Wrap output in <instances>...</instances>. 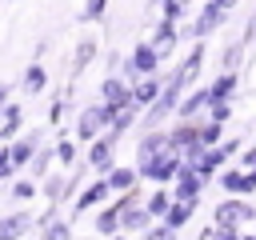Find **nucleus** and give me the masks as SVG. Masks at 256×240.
Masks as SVG:
<instances>
[{"label": "nucleus", "mask_w": 256, "mask_h": 240, "mask_svg": "<svg viewBox=\"0 0 256 240\" xmlns=\"http://www.w3.org/2000/svg\"><path fill=\"white\" fill-rule=\"evenodd\" d=\"M180 168H184V160H180L176 148H168V152H160V156H152V160H140V172H144L148 180H172Z\"/></svg>", "instance_id": "f257e3e1"}, {"label": "nucleus", "mask_w": 256, "mask_h": 240, "mask_svg": "<svg viewBox=\"0 0 256 240\" xmlns=\"http://www.w3.org/2000/svg\"><path fill=\"white\" fill-rule=\"evenodd\" d=\"M244 220H256V208H252V204H236V200H228V204L216 208V224L236 228V224H244Z\"/></svg>", "instance_id": "f03ea898"}, {"label": "nucleus", "mask_w": 256, "mask_h": 240, "mask_svg": "<svg viewBox=\"0 0 256 240\" xmlns=\"http://www.w3.org/2000/svg\"><path fill=\"white\" fill-rule=\"evenodd\" d=\"M228 16V8L220 4V0H208V8H204V16L192 24V36H208L212 28H220V20Z\"/></svg>", "instance_id": "7ed1b4c3"}, {"label": "nucleus", "mask_w": 256, "mask_h": 240, "mask_svg": "<svg viewBox=\"0 0 256 240\" xmlns=\"http://www.w3.org/2000/svg\"><path fill=\"white\" fill-rule=\"evenodd\" d=\"M156 60H160V48H148V44H140V48H136V56H132V64L124 68V76L152 72V68H156Z\"/></svg>", "instance_id": "20e7f679"}, {"label": "nucleus", "mask_w": 256, "mask_h": 240, "mask_svg": "<svg viewBox=\"0 0 256 240\" xmlns=\"http://www.w3.org/2000/svg\"><path fill=\"white\" fill-rule=\"evenodd\" d=\"M28 228H32V216H28V212L4 216V220H0V240H20V236H24Z\"/></svg>", "instance_id": "39448f33"}, {"label": "nucleus", "mask_w": 256, "mask_h": 240, "mask_svg": "<svg viewBox=\"0 0 256 240\" xmlns=\"http://www.w3.org/2000/svg\"><path fill=\"white\" fill-rule=\"evenodd\" d=\"M168 148H172V144H168V136L152 132V136H144V140H140V148H136V152H140V160H152V156H160V152H168Z\"/></svg>", "instance_id": "423d86ee"}, {"label": "nucleus", "mask_w": 256, "mask_h": 240, "mask_svg": "<svg viewBox=\"0 0 256 240\" xmlns=\"http://www.w3.org/2000/svg\"><path fill=\"white\" fill-rule=\"evenodd\" d=\"M108 192H112V188H108V180H100V184H92L88 192H80V200L72 204V208H76V216H80V212H88V208H92L96 200H104Z\"/></svg>", "instance_id": "0eeeda50"}, {"label": "nucleus", "mask_w": 256, "mask_h": 240, "mask_svg": "<svg viewBox=\"0 0 256 240\" xmlns=\"http://www.w3.org/2000/svg\"><path fill=\"white\" fill-rule=\"evenodd\" d=\"M192 212H196V196H192V200H176V204H172V208L164 212V224L180 228V224H184V220H188Z\"/></svg>", "instance_id": "6e6552de"}, {"label": "nucleus", "mask_w": 256, "mask_h": 240, "mask_svg": "<svg viewBox=\"0 0 256 240\" xmlns=\"http://www.w3.org/2000/svg\"><path fill=\"white\" fill-rule=\"evenodd\" d=\"M36 148H40V136H24L20 144H12V148H8V152H12V164L20 168L28 156H36Z\"/></svg>", "instance_id": "1a4fd4ad"}, {"label": "nucleus", "mask_w": 256, "mask_h": 240, "mask_svg": "<svg viewBox=\"0 0 256 240\" xmlns=\"http://www.w3.org/2000/svg\"><path fill=\"white\" fill-rule=\"evenodd\" d=\"M112 144H116V136L108 132L104 140H96V144H92V152H88V160H92L96 168H108V156H112Z\"/></svg>", "instance_id": "9d476101"}, {"label": "nucleus", "mask_w": 256, "mask_h": 240, "mask_svg": "<svg viewBox=\"0 0 256 240\" xmlns=\"http://www.w3.org/2000/svg\"><path fill=\"white\" fill-rule=\"evenodd\" d=\"M204 104H208V88H200V92H192V96H188V100H184V104H180L176 112H180L184 120H192V116H196V112H200Z\"/></svg>", "instance_id": "9b49d317"}, {"label": "nucleus", "mask_w": 256, "mask_h": 240, "mask_svg": "<svg viewBox=\"0 0 256 240\" xmlns=\"http://www.w3.org/2000/svg\"><path fill=\"white\" fill-rule=\"evenodd\" d=\"M220 180H224V188H228V192H252V188H256V180H252V176H244V172H224Z\"/></svg>", "instance_id": "f8f14e48"}, {"label": "nucleus", "mask_w": 256, "mask_h": 240, "mask_svg": "<svg viewBox=\"0 0 256 240\" xmlns=\"http://www.w3.org/2000/svg\"><path fill=\"white\" fill-rule=\"evenodd\" d=\"M232 88H236V76H232V72H224V76H220V80L208 88V104H212V100H224Z\"/></svg>", "instance_id": "ddd939ff"}, {"label": "nucleus", "mask_w": 256, "mask_h": 240, "mask_svg": "<svg viewBox=\"0 0 256 240\" xmlns=\"http://www.w3.org/2000/svg\"><path fill=\"white\" fill-rule=\"evenodd\" d=\"M136 172L132 168H108V188H132Z\"/></svg>", "instance_id": "4468645a"}, {"label": "nucleus", "mask_w": 256, "mask_h": 240, "mask_svg": "<svg viewBox=\"0 0 256 240\" xmlns=\"http://www.w3.org/2000/svg\"><path fill=\"white\" fill-rule=\"evenodd\" d=\"M96 56V40H80V48H76V60H72V68H76V76H80V68L88 64Z\"/></svg>", "instance_id": "2eb2a0df"}, {"label": "nucleus", "mask_w": 256, "mask_h": 240, "mask_svg": "<svg viewBox=\"0 0 256 240\" xmlns=\"http://www.w3.org/2000/svg\"><path fill=\"white\" fill-rule=\"evenodd\" d=\"M44 80H48V76H44V68H40V64H32V68H28V76H24V88H28V92H40V88H44Z\"/></svg>", "instance_id": "dca6fc26"}, {"label": "nucleus", "mask_w": 256, "mask_h": 240, "mask_svg": "<svg viewBox=\"0 0 256 240\" xmlns=\"http://www.w3.org/2000/svg\"><path fill=\"white\" fill-rule=\"evenodd\" d=\"M116 224H120V204H116V208H108V212H100V216H96V228H100V232H112V228H116Z\"/></svg>", "instance_id": "f3484780"}, {"label": "nucleus", "mask_w": 256, "mask_h": 240, "mask_svg": "<svg viewBox=\"0 0 256 240\" xmlns=\"http://www.w3.org/2000/svg\"><path fill=\"white\" fill-rule=\"evenodd\" d=\"M200 240H240V236H236V228L220 224V228H204V232H200Z\"/></svg>", "instance_id": "a211bd4d"}, {"label": "nucleus", "mask_w": 256, "mask_h": 240, "mask_svg": "<svg viewBox=\"0 0 256 240\" xmlns=\"http://www.w3.org/2000/svg\"><path fill=\"white\" fill-rule=\"evenodd\" d=\"M160 96V80H144L136 92H132V100H156Z\"/></svg>", "instance_id": "6ab92c4d"}, {"label": "nucleus", "mask_w": 256, "mask_h": 240, "mask_svg": "<svg viewBox=\"0 0 256 240\" xmlns=\"http://www.w3.org/2000/svg\"><path fill=\"white\" fill-rule=\"evenodd\" d=\"M200 144H204V148H212V144H220V124H216V120H208V124L200 128Z\"/></svg>", "instance_id": "aec40b11"}, {"label": "nucleus", "mask_w": 256, "mask_h": 240, "mask_svg": "<svg viewBox=\"0 0 256 240\" xmlns=\"http://www.w3.org/2000/svg\"><path fill=\"white\" fill-rule=\"evenodd\" d=\"M44 240H72V232H68V224L48 220V224H44Z\"/></svg>", "instance_id": "412c9836"}, {"label": "nucleus", "mask_w": 256, "mask_h": 240, "mask_svg": "<svg viewBox=\"0 0 256 240\" xmlns=\"http://www.w3.org/2000/svg\"><path fill=\"white\" fill-rule=\"evenodd\" d=\"M168 208H172V200H168V192H156V196L148 200V212H152V216H164Z\"/></svg>", "instance_id": "4be33fe9"}, {"label": "nucleus", "mask_w": 256, "mask_h": 240, "mask_svg": "<svg viewBox=\"0 0 256 240\" xmlns=\"http://www.w3.org/2000/svg\"><path fill=\"white\" fill-rule=\"evenodd\" d=\"M228 116H232V104H228V100H212L208 120H216V124H220V120H228Z\"/></svg>", "instance_id": "5701e85b"}, {"label": "nucleus", "mask_w": 256, "mask_h": 240, "mask_svg": "<svg viewBox=\"0 0 256 240\" xmlns=\"http://www.w3.org/2000/svg\"><path fill=\"white\" fill-rule=\"evenodd\" d=\"M104 8H108V0H88V8H84L80 16H84V20H100V16H104Z\"/></svg>", "instance_id": "b1692460"}, {"label": "nucleus", "mask_w": 256, "mask_h": 240, "mask_svg": "<svg viewBox=\"0 0 256 240\" xmlns=\"http://www.w3.org/2000/svg\"><path fill=\"white\" fill-rule=\"evenodd\" d=\"M172 232H176L172 224H164V228H148V236H144V240H176Z\"/></svg>", "instance_id": "393cba45"}, {"label": "nucleus", "mask_w": 256, "mask_h": 240, "mask_svg": "<svg viewBox=\"0 0 256 240\" xmlns=\"http://www.w3.org/2000/svg\"><path fill=\"white\" fill-rule=\"evenodd\" d=\"M12 168H16V164H12V152H8V148H0V180H4V176H12Z\"/></svg>", "instance_id": "a878e982"}, {"label": "nucleus", "mask_w": 256, "mask_h": 240, "mask_svg": "<svg viewBox=\"0 0 256 240\" xmlns=\"http://www.w3.org/2000/svg\"><path fill=\"white\" fill-rule=\"evenodd\" d=\"M56 156H60L64 164H68V160H76V144H72V140H64V144L56 148Z\"/></svg>", "instance_id": "bb28decb"}, {"label": "nucleus", "mask_w": 256, "mask_h": 240, "mask_svg": "<svg viewBox=\"0 0 256 240\" xmlns=\"http://www.w3.org/2000/svg\"><path fill=\"white\" fill-rule=\"evenodd\" d=\"M12 196H16V200H28V196H32V184H28V180H16V184H12Z\"/></svg>", "instance_id": "cd10ccee"}, {"label": "nucleus", "mask_w": 256, "mask_h": 240, "mask_svg": "<svg viewBox=\"0 0 256 240\" xmlns=\"http://www.w3.org/2000/svg\"><path fill=\"white\" fill-rule=\"evenodd\" d=\"M240 52H244V44H240V40H236V44H232V48H228V52H224V64H228V68H232V64H236V60H240Z\"/></svg>", "instance_id": "c85d7f7f"}, {"label": "nucleus", "mask_w": 256, "mask_h": 240, "mask_svg": "<svg viewBox=\"0 0 256 240\" xmlns=\"http://www.w3.org/2000/svg\"><path fill=\"white\" fill-rule=\"evenodd\" d=\"M52 156V152H48ZM48 156L44 152H36V160H32V168H36V176H44V168H48Z\"/></svg>", "instance_id": "c756f323"}, {"label": "nucleus", "mask_w": 256, "mask_h": 240, "mask_svg": "<svg viewBox=\"0 0 256 240\" xmlns=\"http://www.w3.org/2000/svg\"><path fill=\"white\" fill-rule=\"evenodd\" d=\"M4 96H8V88H0V104H4Z\"/></svg>", "instance_id": "7c9ffc66"}, {"label": "nucleus", "mask_w": 256, "mask_h": 240, "mask_svg": "<svg viewBox=\"0 0 256 240\" xmlns=\"http://www.w3.org/2000/svg\"><path fill=\"white\" fill-rule=\"evenodd\" d=\"M240 240H256V236H240Z\"/></svg>", "instance_id": "2f4dec72"}, {"label": "nucleus", "mask_w": 256, "mask_h": 240, "mask_svg": "<svg viewBox=\"0 0 256 240\" xmlns=\"http://www.w3.org/2000/svg\"><path fill=\"white\" fill-rule=\"evenodd\" d=\"M252 180H256V168H252Z\"/></svg>", "instance_id": "473e14b6"}, {"label": "nucleus", "mask_w": 256, "mask_h": 240, "mask_svg": "<svg viewBox=\"0 0 256 240\" xmlns=\"http://www.w3.org/2000/svg\"><path fill=\"white\" fill-rule=\"evenodd\" d=\"M252 28H256V20H252Z\"/></svg>", "instance_id": "72a5a7b5"}]
</instances>
